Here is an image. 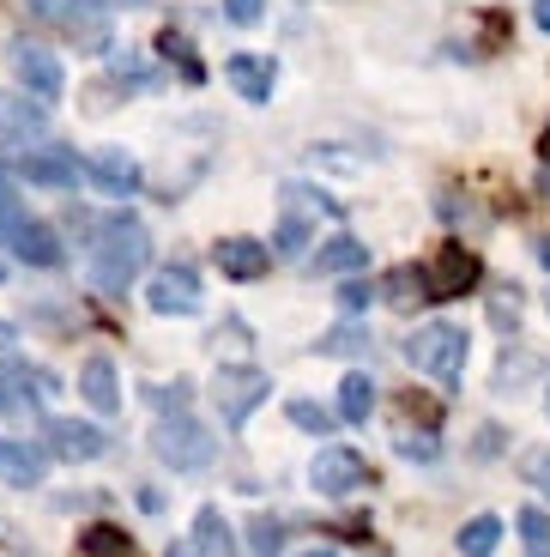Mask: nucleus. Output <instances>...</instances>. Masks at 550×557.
Returning <instances> with one entry per match:
<instances>
[{
	"mask_svg": "<svg viewBox=\"0 0 550 557\" xmlns=\"http://www.w3.org/2000/svg\"><path fill=\"white\" fill-rule=\"evenodd\" d=\"M0 278H7V261H0Z\"/></svg>",
	"mask_w": 550,
	"mask_h": 557,
	"instance_id": "nucleus-47",
	"label": "nucleus"
},
{
	"mask_svg": "<svg viewBox=\"0 0 550 557\" xmlns=\"http://www.w3.org/2000/svg\"><path fill=\"white\" fill-rule=\"evenodd\" d=\"M42 436H49V455L73 460V467H79V460H97L103 448H110V436L97 431V424H79V418H49Z\"/></svg>",
	"mask_w": 550,
	"mask_h": 557,
	"instance_id": "nucleus-9",
	"label": "nucleus"
},
{
	"mask_svg": "<svg viewBox=\"0 0 550 557\" xmlns=\"http://www.w3.org/2000/svg\"><path fill=\"white\" fill-rule=\"evenodd\" d=\"M266 370H254V363H218V376H212V400H218V418L230 424V431H242L248 418H254V406L266 400Z\"/></svg>",
	"mask_w": 550,
	"mask_h": 557,
	"instance_id": "nucleus-4",
	"label": "nucleus"
},
{
	"mask_svg": "<svg viewBox=\"0 0 550 557\" xmlns=\"http://www.w3.org/2000/svg\"><path fill=\"white\" fill-rule=\"evenodd\" d=\"M224 79L236 85V98L266 103V98H273V85H278V67H273V61H261V55H230V61H224Z\"/></svg>",
	"mask_w": 550,
	"mask_h": 557,
	"instance_id": "nucleus-15",
	"label": "nucleus"
},
{
	"mask_svg": "<svg viewBox=\"0 0 550 557\" xmlns=\"http://www.w3.org/2000/svg\"><path fill=\"white\" fill-rule=\"evenodd\" d=\"M363 261H370V249H363L358 237H333L327 249L315 255V273H358Z\"/></svg>",
	"mask_w": 550,
	"mask_h": 557,
	"instance_id": "nucleus-20",
	"label": "nucleus"
},
{
	"mask_svg": "<svg viewBox=\"0 0 550 557\" xmlns=\"http://www.w3.org/2000/svg\"><path fill=\"white\" fill-rule=\"evenodd\" d=\"M545 309H550V297H545Z\"/></svg>",
	"mask_w": 550,
	"mask_h": 557,
	"instance_id": "nucleus-49",
	"label": "nucleus"
},
{
	"mask_svg": "<svg viewBox=\"0 0 550 557\" xmlns=\"http://www.w3.org/2000/svg\"><path fill=\"white\" fill-rule=\"evenodd\" d=\"M158 55H164V61H176V67H182V79H188V85H200V79H207V67L193 61L188 37H176V30H164V37H158Z\"/></svg>",
	"mask_w": 550,
	"mask_h": 557,
	"instance_id": "nucleus-24",
	"label": "nucleus"
},
{
	"mask_svg": "<svg viewBox=\"0 0 550 557\" xmlns=\"http://www.w3.org/2000/svg\"><path fill=\"white\" fill-rule=\"evenodd\" d=\"M538 261H545V267H550V243H538Z\"/></svg>",
	"mask_w": 550,
	"mask_h": 557,
	"instance_id": "nucleus-46",
	"label": "nucleus"
},
{
	"mask_svg": "<svg viewBox=\"0 0 550 557\" xmlns=\"http://www.w3.org/2000/svg\"><path fill=\"white\" fill-rule=\"evenodd\" d=\"M309 485L321 491V497H351V491L370 485V467H363L358 448H321L315 460H309Z\"/></svg>",
	"mask_w": 550,
	"mask_h": 557,
	"instance_id": "nucleus-6",
	"label": "nucleus"
},
{
	"mask_svg": "<svg viewBox=\"0 0 550 557\" xmlns=\"http://www.w3.org/2000/svg\"><path fill=\"white\" fill-rule=\"evenodd\" d=\"M37 394H18L13 388V382H0V412H7V418H13V424H37Z\"/></svg>",
	"mask_w": 550,
	"mask_h": 557,
	"instance_id": "nucleus-27",
	"label": "nucleus"
},
{
	"mask_svg": "<svg viewBox=\"0 0 550 557\" xmlns=\"http://www.w3.org/2000/svg\"><path fill=\"white\" fill-rule=\"evenodd\" d=\"M79 394L91 400V412H122V382H115V363L97 351V358H85V370H79Z\"/></svg>",
	"mask_w": 550,
	"mask_h": 557,
	"instance_id": "nucleus-16",
	"label": "nucleus"
},
{
	"mask_svg": "<svg viewBox=\"0 0 550 557\" xmlns=\"http://www.w3.org/2000/svg\"><path fill=\"white\" fill-rule=\"evenodd\" d=\"M103 7H146V0H103Z\"/></svg>",
	"mask_w": 550,
	"mask_h": 557,
	"instance_id": "nucleus-45",
	"label": "nucleus"
},
{
	"mask_svg": "<svg viewBox=\"0 0 550 557\" xmlns=\"http://www.w3.org/2000/svg\"><path fill=\"white\" fill-rule=\"evenodd\" d=\"M478 278H484V261L466 249V243H441L429 267H412L417 297H429V304H454V297L478 292Z\"/></svg>",
	"mask_w": 550,
	"mask_h": 557,
	"instance_id": "nucleus-2",
	"label": "nucleus"
},
{
	"mask_svg": "<svg viewBox=\"0 0 550 557\" xmlns=\"http://www.w3.org/2000/svg\"><path fill=\"white\" fill-rule=\"evenodd\" d=\"M13 73L25 79V91L37 103H49V98H61V61H55V49H42V42H13Z\"/></svg>",
	"mask_w": 550,
	"mask_h": 557,
	"instance_id": "nucleus-8",
	"label": "nucleus"
},
{
	"mask_svg": "<svg viewBox=\"0 0 550 557\" xmlns=\"http://www.w3.org/2000/svg\"><path fill=\"white\" fill-rule=\"evenodd\" d=\"M158 412H188V382H170V388H146Z\"/></svg>",
	"mask_w": 550,
	"mask_h": 557,
	"instance_id": "nucleus-36",
	"label": "nucleus"
},
{
	"mask_svg": "<svg viewBox=\"0 0 550 557\" xmlns=\"http://www.w3.org/2000/svg\"><path fill=\"white\" fill-rule=\"evenodd\" d=\"M18 370H25V351H18L13 327H0V382H13Z\"/></svg>",
	"mask_w": 550,
	"mask_h": 557,
	"instance_id": "nucleus-33",
	"label": "nucleus"
},
{
	"mask_svg": "<svg viewBox=\"0 0 550 557\" xmlns=\"http://www.w3.org/2000/svg\"><path fill=\"white\" fill-rule=\"evenodd\" d=\"M285 412H290V424H297V431H315V436H333V424H339V412H333V406H321V400H290Z\"/></svg>",
	"mask_w": 550,
	"mask_h": 557,
	"instance_id": "nucleus-22",
	"label": "nucleus"
},
{
	"mask_svg": "<svg viewBox=\"0 0 550 557\" xmlns=\"http://www.w3.org/2000/svg\"><path fill=\"white\" fill-rule=\"evenodd\" d=\"M399 455H405V460H436V443H429V431L399 436Z\"/></svg>",
	"mask_w": 550,
	"mask_h": 557,
	"instance_id": "nucleus-37",
	"label": "nucleus"
},
{
	"mask_svg": "<svg viewBox=\"0 0 550 557\" xmlns=\"http://www.w3.org/2000/svg\"><path fill=\"white\" fill-rule=\"evenodd\" d=\"M0 231H7V243H13V255L25 267H61V243L42 219H25V212H18V219L0 224Z\"/></svg>",
	"mask_w": 550,
	"mask_h": 557,
	"instance_id": "nucleus-11",
	"label": "nucleus"
},
{
	"mask_svg": "<svg viewBox=\"0 0 550 557\" xmlns=\"http://www.w3.org/2000/svg\"><path fill=\"white\" fill-rule=\"evenodd\" d=\"M248 552L254 557H285V528L273 516H254L248 521Z\"/></svg>",
	"mask_w": 550,
	"mask_h": 557,
	"instance_id": "nucleus-25",
	"label": "nucleus"
},
{
	"mask_svg": "<svg viewBox=\"0 0 550 557\" xmlns=\"http://www.w3.org/2000/svg\"><path fill=\"white\" fill-rule=\"evenodd\" d=\"M405 363L436 382H460V370H466V334H460L454 321H424L405 339Z\"/></svg>",
	"mask_w": 550,
	"mask_h": 557,
	"instance_id": "nucleus-3",
	"label": "nucleus"
},
{
	"mask_svg": "<svg viewBox=\"0 0 550 557\" xmlns=\"http://www.w3.org/2000/svg\"><path fill=\"white\" fill-rule=\"evenodd\" d=\"M538 152H545V164H550V127H545V139H538Z\"/></svg>",
	"mask_w": 550,
	"mask_h": 557,
	"instance_id": "nucleus-44",
	"label": "nucleus"
},
{
	"mask_svg": "<svg viewBox=\"0 0 550 557\" xmlns=\"http://www.w3.org/2000/svg\"><path fill=\"white\" fill-rule=\"evenodd\" d=\"M146 304H152V315H193V309H200V273H193L188 261L158 267Z\"/></svg>",
	"mask_w": 550,
	"mask_h": 557,
	"instance_id": "nucleus-7",
	"label": "nucleus"
},
{
	"mask_svg": "<svg viewBox=\"0 0 550 557\" xmlns=\"http://www.w3.org/2000/svg\"><path fill=\"white\" fill-rule=\"evenodd\" d=\"M303 557H339V552H327V545H309V552Z\"/></svg>",
	"mask_w": 550,
	"mask_h": 557,
	"instance_id": "nucleus-43",
	"label": "nucleus"
},
{
	"mask_svg": "<svg viewBox=\"0 0 550 557\" xmlns=\"http://www.w3.org/2000/svg\"><path fill=\"white\" fill-rule=\"evenodd\" d=\"M370 297H375V285H370V278H345V285H339V309H345V315H358V309H370Z\"/></svg>",
	"mask_w": 550,
	"mask_h": 557,
	"instance_id": "nucleus-32",
	"label": "nucleus"
},
{
	"mask_svg": "<svg viewBox=\"0 0 550 557\" xmlns=\"http://www.w3.org/2000/svg\"><path fill=\"white\" fill-rule=\"evenodd\" d=\"M85 176H91L103 195H115V200L139 195V164H134V152H122V146H103V152L85 164Z\"/></svg>",
	"mask_w": 550,
	"mask_h": 557,
	"instance_id": "nucleus-13",
	"label": "nucleus"
},
{
	"mask_svg": "<svg viewBox=\"0 0 550 557\" xmlns=\"http://www.w3.org/2000/svg\"><path fill=\"white\" fill-rule=\"evenodd\" d=\"M224 533H230V528H224V516L207 503V509L193 516V545H200V552H212V557H224V552H230V540H224Z\"/></svg>",
	"mask_w": 550,
	"mask_h": 557,
	"instance_id": "nucleus-23",
	"label": "nucleus"
},
{
	"mask_svg": "<svg viewBox=\"0 0 550 557\" xmlns=\"http://www.w3.org/2000/svg\"><path fill=\"white\" fill-rule=\"evenodd\" d=\"M309 243V219L303 212H285V224H278V255H303Z\"/></svg>",
	"mask_w": 550,
	"mask_h": 557,
	"instance_id": "nucleus-29",
	"label": "nucleus"
},
{
	"mask_svg": "<svg viewBox=\"0 0 550 557\" xmlns=\"http://www.w3.org/2000/svg\"><path fill=\"white\" fill-rule=\"evenodd\" d=\"M370 412H375V382L363 376V370H351V376L339 382V418L345 424H363Z\"/></svg>",
	"mask_w": 550,
	"mask_h": 557,
	"instance_id": "nucleus-18",
	"label": "nucleus"
},
{
	"mask_svg": "<svg viewBox=\"0 0 550 557\" xmlns=\"http://www.w3.org/2000/svg\"><path fill=\"white\" fill-rule=\"evenodd\" d=\"M37 18H49V25H67V0H25Z\"/></svg>",
	"mask_w": 550,
	"mask_h": 557,
	"instance_id": "nucleus-38",
	"label": "nucleus"
},
{
	"mask_svg": "<svg viewBox=\"0 0 550 557\" xmlns=\"http://www.w3.org/2000/svg\"><path fill=\"white\" fill-rule=\"evenodd\" d=\"M170 557H212V552H200L193 540H176V545H170Z\"/></svg>",
	"mask_w": 550,
	"mask_h": 557,
	"instance_id": "nucleus-41",
	"label": "nucleus"
},
{
	"mask_svg": "<svg viewBox=\"0 0 550 557\" xmlns=\"http://www.w3.org/2000/svg\"><path fill=\"white\" fill-rule=\"evenodd\" d=\"M212 436L193 424L188 412H170V418H158V431H152V455L164 460V467H176V473H200L212 460Z\"/></svg>",
	"mask_w": 550,
	"mask_h": 557,
	"instance_id": "nucleus-5",
	"label": "nucleus"
},
{
	"mask_svg": "<svg viewBox=\"0 0 550 557\" xmlns=\"http://www.w3.org/2000/svg\"><path fill=\"white\" fill-rule=\"evenodd\" d=\"M545 412H550V394H545Z\"/></svg>",
	"mask_w": 550,
	"mask_h": 557,
	"instance_id": "nucleus-48",
	"label": "nucleus"
},
{
	"mask_svg": "<svg viewBox=\"0 0 550 557\" xmlns=\"http://www.w3.org/2000/svg\"><path fill=\"white\" fill-rule=\"evenodd\" d=\"M110 67H115V79H127V85H139V91H146V85H152V79H158V73H152V67H146V61H139V55H127V49H122V55H110Z\"/></svg>",
	"mask_w": 550,
	"mask_h": 557,
	"instance_id": "nucleus-30",
	"label": "nucleus"
},
{
	"mask_svg": "<svg viewBox=\"0 0 550 557\" xmlns=\"http://www.w3.org/2000/svg\"><path fill=\"white\" fill-rule=\"evenodd\" d=\"M18 176L37 182V188H73L79 182V158H73V146H37V152L18 158Z\"/></svg>",
	"mask_w": 550,
	"mask_h": 557,
	"instance_id": "nucleus-12",
	"label": "nucleus"
},
{
	"mask_svg": "<svg viewBox=\"0 0 550 557\" xmlns=\"http://www.w3.org/2000/svg\"><path fill=\"white\" fill-rule=\"evenodd\" d=\"M18 219V195H13V182H7V170H0V224H13Z\"/></svg>",
	"mask_w": 550,
	"mask_h": 557,
	"instance_id": "nucleus-39",
	"label": "nucleus"
},
{
	"mask_svg": "<svg viewBox=\"0 0 550 557\" xmlns=\"http://www.w3.org/2000/svg\"><path fill=\"white\" fill-rule=\"evenodd\" d=\"M224 18H230V25H261L266 18V0H224Z\"/></svg>",
	"mask_w": 550,
	"mask_h": 557,
	"instance_id": "nucleus-35",
	"label": "nucleus"
},
{
	"mask_svg": "<svg viewBox=\"0 0 550 557\" xmlns=\"http://www.w3.org/2000/svg\"><path fill=\"white\" fill-rule=\"evenodd\" d=\"M212 255H218V273L224 278H236V285H248V278H261L266 273V243H254V237H224V243H212Z\"/></svg>",
	"mask_w": 550,
	"mask_h": 557,
	"instance_id": "nucleus-14",
	"label": "nucleus"
},
{
	"mask_svg": "<svg viewBox=\"0 0 550 557\" xmlns=\"http://www.w3.org/2000/svg\"><path fill=\"white\" fill-rule=\"evenodd\" d=\"M79 557H134V540L110 521H97V528L79 533Z\"/></svg>",
	"mask_w": 550,
	"mask_h": 557,
	"instance_id": "nucleus-19",
	"label": "nucleus"
},
{
	"mask_svg": "<svg viewBox=\"0 0 550 557\" xmlns=\"http://www.w3.org/2000/svg\"><path fill=\"white\" fill-rule=\"evenodd\" d=\"M521 479H526L533 491H545V497H550V455H545V448H533V455H521Z\"/></svg>",
	"mask_w": 550,
	"mask_h": 557,
	"instance_id": "nucleus-31",
	"label": "nucleus"
},
{
	"mask_svg": "<svg viewBox=\"0 0 550 557\" xmlns=\"http://www.w3.org/2000/svg\"><path fill=\"white\" fill-rule=\"evenodd\" d=\"M152 261V237H146V224L115 212V219L97 224V255H91V278L97 292H127L139 273Z\"/></svg>",
	"mask_w": 550,
	"mask_h": 557,
	"instance_id": "nucleus-1",
	"label": "nucleus"
},
{
	"mask_svg": "<svg viewBox=\"0 0 550 557\" xmlns=\"http://www.w3.org/2000/svg\"><path fill=\"white\" fill-rule=\"evenodd\" d=\"M533 18H538V30H550V0H538V7H533Z\"/></svg>",
	"mask_w": 550,
	"mask_h": 557,
	"instance_id": "nucleus-42",
	"label": "nucleus"
},
{
	"mask_svg": "<svg viewBox=\"0 0 550 557\" xmlns=\"http://www.w3.org/2000/svg\"><path fill=\"white\" fill-rule=\"evenodd\" d=\"M496 545H502V521L496 516H472L460 528V557H490Z\"/></svg>",
	"mask_w": 550,
	"mask_h": 557,
	"instance_id": "nucleus-21",
	"label": "nucleus"
},
{
	"mask_svg": "<svg viewBox=\"0 0 550 557\" xmlns=\"http://www.w3.org/2000/svg\"><path fill=\"white\" fill-rule=\"evenodd\" d=\"M49 127V110L37 98H18V91H0V146H30Z\"/></svg>",
	"mask_w": 550,
	"mask_h": 557,
	"instance_id": "nucleus-10",
	"label": "nucleus"
},
{
	"mask_svg": "<svg viewBox=\"0 0 550 557\" xmlns=\"http://www.w3.org/2000/svg\"><path fill=\"white\" fill-rule=\"evenodd\" d=\"M490 321H496V327H514V321H521V292H514V285L490 297Z\"/></svg>",
	"mask_w": 550,
	"mask_h": 557,
	"instance_id": "nucleus-34",
	"label": "nucleus"
},
{
	"mask_svg": "<svg viewBox=\"0 0 550 557\" xmlns=\"http://www.w3.org/2000/svg\"><path fill=\"white\" fill-rule=\"evenodd\" d=\"M321 351H339V358H351V351H370V327H333V334L321 339Z\"/></svg>",
	"mask_w": 550,
	"mask_h": 557,
	"instance_id": "nucleus-28",
	"label": "nucleus"
},
{
	"mask_svg": "<svg viewBox=\"0 0 550 557\" xmlns=\"http://www.w3.org/2000/svg\"><path fill=\"white\" fill-rule=\"evenodd\" d=\"M496 436H502V431H496V424H484V431H478V455H496Z\"/></svg>",
	"mask_w": 550,
	"mask_h": 557,
	"instance_id": "nucleus-40",
	"label": "nucleus"
},
{
	"mask_svg": "<svg viewBox=\"0 0 550 557\" xmlns=\"http://www.w3.org/2000/svg\"><path fill=\"white\" fill-rule=\"evenodd\" d=\"M514 528H521V540H526V552H533V557H550V516H545V509H521Z\"/></svg>",
	"mask_w": 550,
	"mask_h": 557,
	"instance_id": "nucleus-26",
	"label": "nucleus"
},
{
	"mask_svg": "<svg viewBox=\"0 0 550 557\" xmlns=\"http://www.w3.org/2000/svg\"><path fill=\"white\" fill-rule=\"evenodd\" d=\"M42 448H25V443H0V479L7 485H42Z\"/></svg>",
	"mask_w": 550,
	"mask_h": 557,
	"instance_id": "nucleus-17",
	"label": "nucleus"
}]
</instances>
